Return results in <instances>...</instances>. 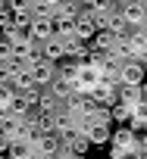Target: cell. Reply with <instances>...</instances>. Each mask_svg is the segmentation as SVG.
<instances>
[{"instance_id": "9", "label": "cell", "mask_w": 147, "mask_h": 159, "mask_svg": "<svg viewBox=\"0 0 147 159\" xmlns=\"http://www.w3.org/2000/svg\"><path fill=\"white\" fill-rule=\"evenodd\" d=\"M116 44H119V38H116L113 31H107V28H103V31H97V38H94L88 47H91V50H97V53H113V50H116Z\"/></svg>"}, {"instance_id": "22", "label": "cell", "mask_w": 147, "mask_h": 159, "mask_svg": "<svg viewBox=\"0 0 147 159\" xmlns=\"http://www.w3.org/2000/svg\"><path fill=\"white\" fill-rule=\"evenodd\" d=\"M0 159H3V156H0Z\"/></svg>"}, {"instance_id": "10", "label": "cell", "mask_w": 147, "mask_h": 159, "mask_svg": "<svg viewBox=\"0 0 147 159\" xmlns=\"http://www.w3.org/2000/svg\"><path fill=\"white\" fill-rule=\"evenodd\" d=\"M88 150H91V140H88L82 131H78V134H72V137L66 140V153H72V156H85Z\"/></svg>"}, {"instance_id": "6", "label": "cell", "mask_w": 147, "mask_h": 159, "mask_svg": "<svg viewBox=\"0 0 147 159\" xmlns=\"http://www.w3.org/2000/svg\"><path fill=\"white\" fill-rule=\"evenodd\" d=\"M125 47H128L131 59H141L144 62V56H147V31L144 28H131V34L125 38Z\"/></svg>"}, {"instance_id": "13", "label": "cell", "mask_w": 147, "mask_h": 159, "mask_svg": "<svg viewBox=\"0 0 147 159\" xmlns=\"http://www.w3.org/2000/svg\"><path fill=\"white\" fill-rule=\"evenodd\" d=\"M16 100V91L13 84H0V116H10V106Z\"/></svg>"}, {"instance_id": "5", "label": "cell", "mask_w": 147, "mask_h": 159, "mask_svg": "<svg viewBox=\"0 0 147 159\" xmlns=\"http://www.w3.org/2000/svg\"><path fill=\"white\" fill-rule=\"evenodd\" d=\"M97 19L91 16V13H78V19H75V38L82 41V44H88V41H94L97 38Z\"/></svg>"}, {"instance_id": "21", "label": "cell", "mask_w": 147, "mask_h": 159, "mask_svg": "<svg viewBox=\"0 0 147 159\" xmlns=\"http://www.w3.org/2000/svg\"><path fill=\"white\" fill-rule=\"evenodd\" d=\"M0 69H3V66H0Z\"/></svg>"}, {"instance_id": "12", "label": "cell", "mask_w": 147, "mask_h": 159, "mask_svg": "<svg viewBox=\"0 0 147 159\" xmlns=\"http://www.w3.org/2000/svg\"><path fill=\"white\" fill-rule=\"evenodd\" d=\"M141 100H144L141 88H125V84H119V103H125V106H135V103H141Z\"/></svg>"}, {"instance_id": "14", "label": "cell", "mask_w": 147, "mask_h": 159, "mask_svg": "<svg viewBox=\"0 0 147 159\" xmlns=\"http://www.w3.org/2000/svg\"><path fill=\"white\" fill-rule=\"evenodd\" d=\"M31 153H35V147H31V143H25V140H13L7 156H10V159H25V156H31Z\"/></svg>"}, {"instance_id": "20", "label": "cell", "mask_w": 147, "mask_h": 159, "mask_svg": "<svg viewBox=\"0 0 147 159\" xmlns=\"http://www.w3.org/2000/svg\"><path fill=\"white\" fill-rule=\"evenodd\" d=\"M144 66H147V56H144Z\"/></svg>"}, {"instance_id": "15", "label": "cell", "mask_w": 147, "mask_h": 159, "mask_svg": "<svg viewBox=\"0 0 147 159\" xmlns=\"http://www.w3.org/2000/svg\"><path fill=\"white\" fill-rule=\"evenodd\" d=\"M110 119H113V122H119V125H122V122H131V106L116 103V106L110 109Z\"/></svg>"}, {"instance_id": "18", "label": "cell", "mask_w": 147, "mask_h": 159, "mask_svg": "<svg viewBox=\"0 0 147 159\" xmlns=\"http://www.w3.org/2000/svg\"><path fill=\"white\" fill-rule=\"evenodd\" d=\"M75 159H88V156H75Z\"/></svg>"}, {"instance_id": "3", "label": "cell", "mask_w": 147, "mask_h": 159, "mask_svg": "<svg viewBox=\"0 0 147 159\" xmlns=\"http://www.w3.org/2000/svg\"><path fill=\"white\" fill-rule=\"evenodd\" d=\"M144 81H147V66H144L141 59L122 62V69H119V84H125V88H141Z\"/></svg>"}, {"instance_id": "1", "label": "cell", "mask_w": 147, "mask_h": 159, "mask_svg": "<svg viewBox=\"0 0 147 159\" xmlns=\"http://www.w3.org/2000/svg\"><path fill=\"white\" fill-rule=\"evenodd\" d=\"M138 147H141V134H135L128 125H119L110 140V159H128V156L135 159Z\"/></svg>"}, {"instance_id": "8", "label": "cell", "mask_w": 147, "mask_h": 159, "mask_svg": "<svg viewBox=\"0 0 147 159\" xmlns=\"http://www.w3.org/2000/svg\"><path fill=\"white\" fill-rule=\"evenodd\" d=\"M28 72L35 75V84H38V88H50L53 78H56V66H53V62H41V66H35V69H28Z\"/></svg>"}, {"instance_id": "11", "label": "cell", "mask_w": 147, "mask_h": 159, "mask_svg": "<svg viewBox=\"0 0 147 159\" xmlns=\"http://www.w3.org/2000/svg\"><path fill=\"white\" fill-rule=\"evenodd\" d=\"M41 50H44V56H47V62H53V66H56V62H63V59H66V50H63V44H59V41H56V38H53V41H50V44H44V47H41Z\"/></svg>"}, {"instance_id": "16", "label": "cell", "mask_w": 147, "mask_h": 159, "mask_svg": "<svg viewBox=\"0 0 147 159\" xmlns=\"http://www.w3.org/2000/svg\"><path fill=\"white\" fill-rule=\"evenodd\" d=\"M10 59H16V47L3 38V41H0V66H7Z\"/></svg>"}, {"instance_id": "19", "label": "cell", "mask_w": 147, "mask_h": 159, "mask_svg": "<svg viewBox=\"0 0 147 159\" xmlns=\"http://www.w3.org/2000/svg\"><path fill=\"white\" fill-rule=\"evenodd\" d=\"M0 41H3V31H0Z\"/></svg>"}, {"instance_id": "7", "label": "cell", "mask_w": 147, "mask_h": 159, "mask_svg": "<svg viewBox=\"0 0 147 159\" xmlns=\"http://www.w3.org/2000/svg\"><path fill=\"white\" fill-rule=\"evenodd\" d=\"M47 91H50L56 100H63V103H66L69 97H75V84H72V78H63V75L53 78V84H50Z\"/></svg>"}, {"instance_id": "17", "label": "cell", "mask_w": 147, "mask_h": 159, "mask_svg": "<svg viewBox=\"0 0 147 159\" xmlns=\"http://www.w3.org/2000/svg\"><path fill=\"white\" fill-rule=\"evenodd\" d=\"M141 94H144V100H147V81H144V84H141Z\"/></svg>"}, {"instance_id": "2", "label": "cell", "mask_w": 147, "mask_h": 159, "mask_svg": "<svg viewBox=\"0 0 147 159\" xmlns=\"http://www.w3.org/2000/svg\"><path fill=\"white\" fill-rule=\"evenodd\" d=\"M100 72L94 69V66H78V72H75V78H72V84H75V94L78 97H94V91L100 88Z\"/></svg>"}, {"instance_id": "4", "label": "cell", "mask_w": 147, "mask_h": 159, "mask_svg": "<svg viewBox=\"0 0 147 159\" xmlns=\"http://www.w3.org/2000/svg\"><path fill=\"white\" fill-rule=\"evenodd\" d=\"M82 134L91 140V147H100V143H110L113 140V128L110 125H97L94 119H85L82 122Z\"/></svg>"}]
</instances>
